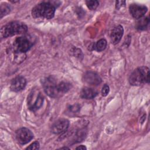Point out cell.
<instances>
[{"label": "cell", "instance_id": "19", "mask_svg": "<svg viewBox=\"0 0 150 150\" xmlns=\"http://www.w3.org/2000/svg\"><path fill=\"white\" fill-rule=\"evenodd\" d=\"M110 91V87L108 84H104L103 86V87H102V90H101V94L102 96L105 97L106 96L108 95V94L109 93Z\"/></svg>", "mask_w": 150, "mask_h": 150}, {"label": "cell", "instance_id": "4", "mask_svg": "<svg viewBox=\"0 0 150 150\" xmlns=\"http://www.w3.org/2000/svg\"><path fill=\"white\" fill-rule=\"evenodd\" d=\"M42 85L45 93L49 97L56 98L62 95L59 88V82L53 77H46L43 80Z\"/></svg>", "mask_w": 150, "mask_h": 150}, {"label": "cell", "instance_id": "1", "mask_svg": "<svg viewBox=\"0 0 150 150\" xmlns=\"http://www.w3.org/2000/svg\"><path fill=\"white\" fill-rule=\"evenodd\" d=\"M56 7L50 2H43L35 6L32 9V15L34 18L52 19L55 13Z\"/></svg>", "mask_w": 150, "mask_h": 150}, {"label": "cell", "instance_id": "2", "mask_svg": "<svg viewBox=\"0 0 150 150\" xmlns=\"http://www.w3.org/2000/svg\"><path fill=\"white\" fill-rule=\"evenodd\" d=\"M28 30L27 26L23 22L12 21L4 25L1 29V36L6 38L18 34L25 33Z\"/></svg>", "mask_w": 150, "mask_h": 150}, {"label": "cell", "instance_id": "23", "mask_svg": "<svg viewBox=\"0 0 150 150\" xmlns=\"http://www.w3.org/2000/svg\"><path fill=\"white\" fill-rule=\"evenodd\" d=\"M60 149H69V148L67 147H62V148H60Z\"/></svg>", "mask_w": 150, "mask_h": 150}, {"label": "cell", "instance_id": "16", "mask_svg": "<svg viewBox=\"0 0 150 150\" xmlns=\"http://www.w3.org/2000/svg\"><path fill=\"white\" fill-rule=\"evenodd\" d=\"M0 11H1V18H2L4 16L8 15L11 11L10 6L6 3L1 4L0 6Z\"/></svg>", "mask_w": 150, "mask_h": 150}, {"label": "cell", "instance_id": "18", "mask_svg": "<svg viewBox=\"0 0 150 150\" xmlns=\"http://www.w3.org/2000/svg\"><path fill=\"white\" fill-rule=\"evenodd\" d=\"M40 146L39 142L38 141H35L32 144H31L29 146H28L26 149H31V150H34V149H39Z\"/></svg>", "mask_w": 150, "mask_h": 150}, {"label": "cell", "instance_id": "7", "mask_svg": "<svg viewBox=\"0 0 150 150\" xmlns=\"http://www.w3.org/2000/svg\"><path fill=\"white\" fill-rule=\"evenodd\" d=\"M15 138L18 143L26 144L33 138V134L27 128H21L16 131Z\"/></svg>", "mask_w": 150, "mask_h": 150}, {"label": "cell", "instance_id": "13", "mask_svg": "<svg viewBox=\"0 0 150 150\" xmlns=\"http://www.w3.org/2000/svg\"><path fill=\"white\" fill-rule=\"evenodd\" d=\"M97 94V91L92 88L84 87L81 90L80 96L84 99H92L94 98Z\"/></svg>", "mask_w": 150, "mask_h": 150}, {"label": "cell", "instance_id": "20", "mask_svg": "<svg viewBox=\"0 0 150 150\" xmlns=\"http://www.w3.org/2000/svg\"><path fill=\"white\" fill-rule=\"evenodd\" d=\"M125 1H116L115 2V7L117 9H120L122 6H125Z\"/></svg>", "mask_w": 150, "mask_h": 150}, {"label": "cell", "instance_id": "12", "mask_svg": "<svg viewBox=\"0 0 150 150\" xmlns=\"http://www.w3.org/2000/svg\"><path fill=\"white\" fill-rule=\"evenodd\" d=\"M124 29L121 25H119L114 27L110 34V39L112 44L116 45L120 42L123 35Z\"/></svg>", "mask_w": 150, "mask_h": 150}, {"label": "cell", "instance_id": "9", "mask_svg": "<svg viewBox=\"0 0 150 150\" xmlns=\"http://www.w3.org/2000/svg\"><path fill=\"white\" fill-rule=\"evenodd\" d=\"M83 80L86 83L91 86H97L101 83V79L100 76L92 71L86 72L83 76Z\"/></svg>", "mask_w": 150, "mask_h": 150}, {"label": "cell", "instance_id": "22", "mask_svg": "<svg viewBox=\"0 0 150 150\" xmlns=\"http://www.w3.org/2000/svg\"><path fill=\"white\" fill-rule=\"evenodd\" d=\"M76 149H82V150H84V149H86L87 148L86 147V146L81 145H80V146L76 147Z\"/></svg>", "mask_w": 150, "mask_h": 150}, {"label": "cell", "instance_id": "8", "mask_svg": "<svg viewBox=\"0 0 150 150\" xmlns=\"http://www.w3.org/2000/svg\"><path fill=\"white\" fill-rule=\"evenodd\" d=\"M129 11L133 18L139 19L145 15L148 11V8L144 5L132 4L129 6Z\"/></svg>", "mask_w": 150, "mask_h": 150}, {"label": "cell", "instance_id": "3", "mask_svg": "<svg viewBox=\"0 0 150 150\" xmlns=\"http://www.w3.org/2000/svg\"><path fill=\"white\" fill-rule=\"evenodd\" d=\"M149 81V69L146 66H141L137 68L131 74L129 82L131 85L138 86Z\"/></svg>", "mask_w": 150, "mask_h": 150}, {"label": "cell", "instance_id": "5", "mask_svg": "<svg viewBox=\"0 0 150 150\" xmlns=\"http://www.w3.org/2000/svg\"><path fill=\"white\" fill-rule=\"evenodd\" d=\"M43 100L41 92L38 88H33L28 96V107L30 111H36L42 106Z\"/></svg>", "mask_w": 150, "mask_h": 150}, {"label": "cell", "instance_id": "10", "mask_svg": "<svg viewBox=\"0 0 150 150\" xmlns=\"http://www.w3.org/2000/svg\"><path fill=\"white\" fill-rule=\"evenodd\" d=\"M69 126V121L66 119H59L52 126V131L55 134H62L67 131Z\"/></svg>", "mask_w": 150, "mask_h": 150}, {"label": "cell", "instance_id": "14", "mask_svg": "<svg viewBox=\"0 0 150 150\" xmlns=\"http://www.w3.org/2000/svg\"><path fill=\"white\" fill-rule=\"evenodd\" d=\"M107 40L104 39H101L94 44L93 49L97 52H101L104 50L107 47Z\"/></svg>", "mask_w": 150, "mask_h": 150}, {"label": "cell", "instance_id": "6", "mask_svg": "<svg viewBox=\"0 0 150 150\" xmlns=\"http://www.w3.org/2000/svg\"><path fill=\"white\" fill-rule=\"evenodd\" d=\"M33 43L28 36H19L15 39L13 46L15 52L26 53L32 46Z\"/></svg>", "mask_w": 150, "mask_h": 150}, {"label": "cell", "instance_id": "17", "mask_svg": "<svg viewBox=\"0 0 150 150\" xmlns=\"http://www.w3.org/2000/svg\"><path fill=\"white\" fill-rule=\"evenodd\" d=\"M86 4L87 6L90 10L96 9L99 5V2L98 1H86Z\"/></svg>", "mask_w": 150, "mask_h": 150}, {"label": "cell", "instance_id": "21", "mask_svg": "<svg viewBox=\"0 0 150 150\" xmlns=\"http://www.w3.org/2000/svg\"><path fill=\"white\" fill-rule=\"evenodd\" d=\"M71 110V111H72L73 112H77V111H79V110H80V106L77 104H76V105H73L72 106H71V108H70Z\"/></svg>", "mask_w": 150, "mask_h": 150}, {"label": "cell", "instance_id": "15", "mask_svg": "<svg viewBox=\"0 0 150 150\" xmlns=\"http://www.w3.org/2000/svg\"><path fill=\"white\" fill-rule=\"evenodd\" d=\"M149 22V19L148 17L141 18V19L137 22L136 25V28L139 30H145Z\"/></svg>", "mask_w": 150, "mask_h": 150}, {"label": "cell", "instance_id": "11", "mask_svg": "<svg viewBox=\"0 0 150 150\" xmlns=\"http://www.w3.org/2000/svg\"><path fill=\"white\" fill-rule=\"evenodd\" d=\"M26 84V80L25 77L21 76H18L12 79L10 88L11 90L15 92H18L25 87Z\"/></svg>", "mask_w": 150, "mask_h": 150}]
</instances>
